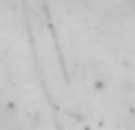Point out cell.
Masks as SVG:
<instances>
[{"instance_id": "1", "label": "cell", "mask_w": 135, "mask_h": 130, "mask_svg": "<svg viewBox=\"0 0 135 130\" xmlns=\"http://www.w3.org/2000/svg\"><path fill=\"white\" fill-rule=\"evenodd\" d=\"M133 121H135V116H133Z\"/></svg>"}]
</instances>
